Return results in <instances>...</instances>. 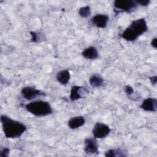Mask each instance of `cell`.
<instances>
[{"mask_svg": "<svg viewBox=\"0 0 157 157\" xmlns=\"http://www.w3.org/2000/svg\"><path fill=\"white\" fill-rule=\"evenodd\" d=\"M0 121L3 134L7 139L19 138L28 131V127L25 123L7 115H1Z\"/></svg>", "mask_w": 157, "mask_h": 157, "instance_id": "obj_1", "label": "cell"}, {"mask_svg": "<svg viewBox=\"0 0 157 157\" xmlns=\"http://www.w3.org/2000/svg\"><path fill=\"white\" fill-rule=\"evenodd\" d=\"M148 31L145 18H139L131 22L121 34V37L128 42H134Z\"/></svg>", "mask_w": 157, "mask_h": 157, "instance_id": "obj_2", "label": "cell"}, {"mask_svg": "<svg viewBox=\"0 0 157 157\" xmlns=\"http://www.w3.org/2000/svg\"><path fill=\"white\" fill-rule=\"evenodd\" d=\"M23 107L28 113L37 117H46L53 112V109L50 103L44 100H34L23 104Z\"/></svg>", "mask_w": 157, "mask_h": 157, "instance_id": "obj_3", "label": "cell"}, {"mask_svg": "<svg viewBox=\"0 0 157 157\" xmlns=\"http://www.w3.org/2000/svg\"><path fill=\"white\" fill-rule=\"evenodd\" d=\"M138 7L135 0H115L113 2V10L115 15L120 13H131Z\"/></svg>", "mask_w": 157, "mask_h": 157, "instance_id": "obj_4", "label": "cell"}, {"mask_svg": "<svg viewBox=\"0 0 157 157\" xmlns=\"http://www.w3.org/2000/svg\"><path fill=\"white\" fill-rule=\"evenodd\" d=\"M21 96L26 101H34L38 97L45 96V93L33 86H26L21 90Z\"/></svg>", "mask_w": 157, "mask_h": 157, "instance_id": "obj_5", "label": "cell"}, {"mask_svg": "<svg viewBox=\"0 0 157 157\" xmlns=\"http://www.w3.org/2000/svg\"><path fill=\"white\" fill-rule=\"evenodd\" d=\"M111 132L109 125L102 122H96L92 129V134L96 139H102L108 136Z\"/></svg>", "mask_w": 157, "mask_h": 157, "instance_id": "obj_6", "label": "cell"}, {"mask_svg": "<svg viewBox=\"0 0 157 157\" xmlns=\"http://www.w3.org/2000/svg\"><path fill=\"white\" fill-rule=\"evenodd\" d=\"M83 144V150L86 154L89 155L99 154V145L96 139L94 137L86 138Z\"/></svg>", "mask_w": 157, "mask_h": 157, "instance_id": "obj_7", "label": "cell"}, {"mask_svg": "<svg viewBox=\"0 0 157 157\" xmlns=\"http://www.w3.org/2000/svg\"><path fill=\"white\" fill-rule=\"evenodd\" d=\"M109 17L105 13H98L92 17L90 20L91 24L98 28L104 29L107 26Z\"/></svg>", "mask_w": 157, "mask_h": 157, "instance_id": "obj_8", "label": "cell"}, {"mask_svg": "<svg viewBox=\"0 0 157 157\" xmlns=\"http://www.w3.org/2000/svg\"><path fill=\"white\" fill-rule=\"evenodd\" d=\"M86 93H88V91L83 86L78 85L72 86L70 90L69 100L72 102L77 101L83 98Z\"/></svg>", "mask_w": 157, "mask_h": 157, "instance_id": "obj_9", "label": "cell"}, {"mask_svg": "<svg viewBox=\"0 0 157 157\" xmlns=\"http://www.w3.org/2000/svg\"><path fill=\"white\" fill-rule=\"evenodd\" d=\"M140 108L145 112H156L157 110V99L155 98H147L143 100Z\"/></svg>", "mask_w": 157, "mask_h": 157, "instance_id": "obj_10", "label": "cell"}, {"mask_svg": "<svg viewBox=\"0 0 157 157\" xmlns=\"http://www.w3.org/2000/svg\"><path fill=\"white\" fill-rule=\"evenodd\" d=\"M86 120L83 116H75L71 117L67 121V126L71 129H77L85 124Z\"/></svg>", "mask_w": 157, "mask_h": 157, "instance_id": "obj_11", "label": "cell"}, {"mask_svg": "<svg viewBox=\"0 0 157 157\" xmlns=\"http://www.w3.org/2000/svg\"><path fill=\"white\" fill-rule=\"evenodd\" d=\"M81 54L84 58L89 60H94L99 57V52L94 46H89L85 48Z\"/></svg>", "mask_w": 157, "mask_h": 157, "instance_id": "obj_12", "label": "cell"}, {"mask_svg": "<svg viewBox=\"0 0 157 157\" xmlns=\"http://www.w3.org/2000/svg\"><path fill=\"white\" fill-rule=\"evenodd\" d=\"M71 79V73L68 69H62L56 74V81L62 85H66Z\"/></svg>", "mask_w": 157, "mask_h": 157, "instance_id": "obj_13", "label": "cell"}, {"mask_svg": "<svg viewBox=\"0 0 157 157\" xmlns=\"http://www.w3.org/2000/svg\"><path fill=\"white\" fill-rule=\"evenodd\" d=\"M103 77L99 74H93L89 78V83L93 88H99L104 84Z\"/></svg>", "mask_w": 157, "mask_h": 157, "instance_id": "obj_14", "label": "cell"}, {"mask_svg": "<svg viewBox=\"0 0 157 157\" xmlns=\"http://www.w3.org/2000/svg\"><path fill=\"white\" fill-rule=\"evenodd\" d=\"M104 156L105 157H121L126 156L127 154L120 148H110L105 152Z\"/></svg>", "mask_w": 157, "mask_h": 157, "instance_id": "obj_15", "label": "cell"}, {"mask_svg": "<svg viewBox=\"0 0 157 157\" xmlns=\"http://www.w3.org/2000/svg\"><path fill=\"white\" fill-rule=\"evenodd\" d=\"M78 15L83 18H86L89 17L91 14V8L89 6H82L79 8L78 10Z\"/></svg>", "mask_w": 157, "mask_h": 157, "instance_id": "obj_16", "label": "cell"}, {"mask_svg": "<svg viewBox=\"0 0 157 157\" xmlns=\"http://www.w3.org/2000/svg\"><path fill=\"white\" fill-rule=\"evenodd\" d=\"M124 91L126 96L128 97L131 96L134 93V88L131 86L128 85H126L124 86Z\"/></svg>", "mask_w": 157, "mask_h": 157, "instance_id": "obj_17", "label": "cell"}, {"mask_svg": "<svg viewBox=\"0 0 157 157\" xmlns=\"http://www.w3.org/2000/svg\"><path fill=\"white\" fill-rule=\"evenodd\" d=\"M10 153V148L8 147L0 148V157H8Z\"/></svg>", "mask_w": 157, "mask_h": 157, "instance_id": "obj_18", "label": "cell"}, {"mask_svg": "<svg viewBox=\"0 0 157 157\" xmlns=\"http://www.w3.org/2000/svg\"><path fill=\"white\" fill-rule=\"evenodd\" d=\"M138 6H142V7H147L148 6L150 3V0H135Z\"/></svg>", "mask_w": 157, "mask_h": 157, "instance_id": "obj_19", "label": "cell"}, {"mask_svg": "<svg viewBox=\"0 0 157 157\" xmlns=\"http://www.w3.org/2000/svg\"><path fill=\"white\" fill-rule=\"evenodd\" d=\"M31 39V40L33 42H37L39 41V34L35 31H31L30 32Z\"/></svg>", "mask_w": 157, "mask_h": 157, "instance_id": "obj_20", "label": "cell"}, {"mask_svg": "<svg viewBox=\"0 0 157 157\" xmlns=\"http://www.w3.org/2000/svg\"><path fill=\"white\" fill-rule=\"evenodd\" d=\"M150 45L155 50L157 48V37H155L151 39L150 41Z\"/></svg>", "mask_w": 157, "mask_h": 157, "instance_id": "obj_21", "label": "cell"}, {"mask_svg": "<svg viewBox=\"0 0 157 157\" xmlns=\"http://www.w3.org/2000/svg\"><path fill=\"white\" fill-rule=\"evenodd\" d=\"M149 80H150V82L151 83V85H155L156 84V82H157V77H156V75L151 76L149 77Z\"/></svg>", "mask_w": 157, "mask_h": 157, "instance_id": "obj_22", "label": "cell"}]
</instances>
